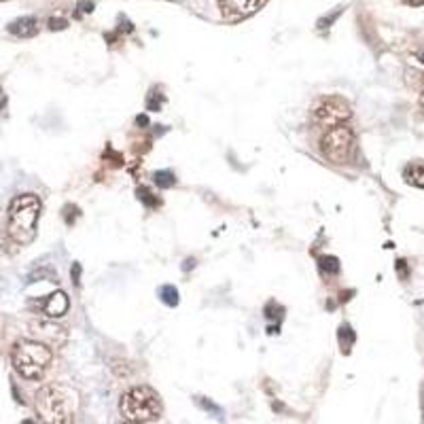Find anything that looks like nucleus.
<instances>
[{
    "label": "nucleus",
    "mask_w": 424,
    "mask_h": 424,
    "mask_svg": "<svg viewBox=\"0 0 424 424\" xmlns=\"http://www.w3.org/2000/svg\"><path fill=\"white\" fill-rule=\"evenodd\" d=\"M403 176H406V180H408L410 185L424 189V161H412V163L406 168Z\"/></svg>",
    "instance_id": "9d476101"
},
{
    "label": "nucleus",
    "mask_w": 424,
    "mask_h": 424,
    "mask_svg": "<svg viewBox=\"0 0 424 424\" xmlns=\"http://www.w3.org/2000/svg\"><path fill=\"white\" fill-rule=\"evenodd\" d=\"M352 117V109L350 104L339 98V96H327L320 98L314 107H312V119L314 124H318L320 128H335L346 124Z\"/></svg>",
    "instance_id": "423d86ee"
},
{
    "label": "nucleus",
    "mask_w": 424,
    "mask_h": 424,
    "mask_svg": "<svg viewBox=\"0 0 424 424\" xmlns=\"http://www.w3.org/2000/svg\"><path fill=\"white\" fill-rule=\"evenodd\" d=\"M126 424H141V423H130V420H128V423H126Z\"/></svg>",
    "instance_id": "412c9836"
},
{
    "label": "nucleus",
    "mask_w": 424,
    "mask_h": 424,
    "mask_svg": "<svg viewBox=\"0 0 424 424\" xmlns=\"http://www.w3.org/2000/svg\"><path fill=\"white\" fill-rule=\"evenodd\" d=\"M161 94H151V100L146 102V107L151 109V111H159V107H161Z\"/></svg>",
    "instance_id": "4468645a"
},
{
    "label": "nucleus",
    "mask_w": 424,
    "mask_h": 424,
    "mask_svg": "<svg viewBox=\"0 0 424 424\" xmlns=\"http://www.w3.org/2000/svg\"><path fill=\"white\" fill-rule=\"evenodd\" d=\"M420 107L424 109V85H423V92H420Z\"/></svg>",
    "instance_id": "a211bd4d"
},
{
    "label": "nucleus",
    "mask_w": 424,
    "mask_h": 424,
    "mask_svg": "<svg viewBox=\"0 0 424 424\" xmlns=\"http://www.w3.org/2000/svg\"><path fill=\"white\" fill-rule=\"evenodd\" d=\"M92 9H94V4H92V2H81V4L77 6V17H79L81 13H89Z\"/></svg>",
    "instance_id": "dca6fc26"
},
{
    "label": "nucleus",
    "mask_w": 424,
    "mask_h": 424,
    "mask_svg": "<svg viewBox=\"0 0 424 424\" xmlns=\"http://www.w3.org/2000/svg\"><path fill=\"white\" fill-rule=\"evenodd\" d=\"M34 410L45 424H72L77 412V395L62 384H49L36 393Z\"/></svg>",
    "instance_id": "f257e3e1"
},
{
    "label": "nucleus",
    "mask_w": 424,
    "mask_h": 424,
    "mask_svg": "<svg viewBox=\"0 0 424 424\" xmlns=\"http://www.w3.org/2000/svg\"><path fill=\"white\" fill-rule=\"evenodd\" d=\"M40 217V200L34 193H21L13 197L6 217V234L17 244H30L36 236V223Z\"/></svg>",
    "instance_id": "f03ea898"
},
{
    "label": "nucleus",
    "mask_w": 424,
    "mask_h": 424,
    "mask_svg": "<svg viewBox=\"0 0 424 424\" xmlns=\"http://www.w3.org/2000/svg\"><path fill=\"white\" fill-rule=\"evenodd\" d=\"M155 183H157L159 187L168 189V187H172L176 180H174V174L165 170V172H157V174H155Z\"/></svg>",
    "instance_id": "f8f14e48"
},
{
    "label": "nucleus",
    "mask_w": 424,
    "mask_h": 424,
    "mask_svg": "<svg viewBox=\"0 0 424 424\" xmlns=\"http://www.w3.org/2000/svg\"><path fill=\"white\" fill-rule=\"evenodd\" d=\"M15 371L26 380H40L51 363V350L49 346L34 342V339H21L15 344L11 354Z\"/></svg>",
    "instance_id": "7ed1b4c3"
},
{
    "label": "nucleus",
    "mask_w": 424,
    "mask_h": 424,
    "mask_svg": "<svg viewBox=\"0 0 424 424\" xmlns=\"http://www.w3.org/2000/svg\"><path fill=\"white\" fill-rule=\"evenodd\" d=\"M68 308H70L68 295H66L64 290H55V293H51V295L45 299V303H43V314H45L47 318H60V316H64V314L68 312Z\"/></svg>",
    "instance_id": "6e6552de"
},
{
    "label": "nucleus",
    "mask_w": 424,
    "mask_h": 424,
    "mask_svg": "<svg viewBox=\"0 0 424 424\" xmlns=\"http://www.w3.org/2000/svg\"><path fill=\"white\" fill-rule=\"evenodd\" d=\"M159 295H161V301L168 303V305H172V308L178 303V293H176V288L170 286V284L161 286V288H159Z\"/></svg>",
    "instance_id": "9b49d317"
},
{
    "label": "nucleus",
    "mask_w": 424,
    "mask_h": 424,
    "mask_svg": "<svg viewBox=\"0 0 424 424\" xmlns=\"http://www.w3.org/2000/svg\"><path fill=\"white\" fill-rule=\"evenodd\" d=\"M21 424H34V423H32V420H23V423H21Z\"/></svg>",
    "instance_id": "6ab92c4d"
},
{
    "label": "nucleus",
    "mask_w": 424,
    "mask_h": 424,
    "mask_svg": "<svg viewBox=\"0 0 424 424\" xmlns=\"http://www.w3.org/2000/svg\"><path fill=\"white\" fill-rule=\"evenodd\" d=\"M66 26H68L66 19H49V28L51 30H64Z\"/></svg>",
    "instance_id": "2eb2a0df"
},
{
    "label": "nucleus",
    "mask_w": 424,
    "mask_h": 424,
    "mask_svg": "<svg viewBox=\"0 0 424 424\" xmlns=\"http://www.w3.org/2000/svg\"><path fill=\"white\" fill-rule=\"evenodd\" d=\"M9 32L17 38H30L38 32V21L34 17H19L9 23Z\"/></svg>",
    "instance_id": "1a4fd4ad"
},
{
    "label": "nucleus",
    "mask_w": 424,
    "mask_h": 424,
    "mask_svg": "<svg viewBox=\"0 0 424 424\" xmlns=\"http://www.w3.org/2000/svg\"><path fill=\"white\" fill-rule=\"evenodd\" d=\"M320 270H322V272H329V274H335V272L339 270L337 259H335V257H322V259H320Z\"/></svg>",
    "instance_id": "ddd939ff"
},
{
    "label": "nucleus",
    "mask_w": 424,
    "mask_h": 424,
    "mask_svg": "<svg viewBox=\"0 0 424 424\" xmlns=\"http://www.w3.org/2000/svg\"><path fill=\"white\" fill-rule=\"evenodd\" d=\"M320 153L331 163H348L354 153V132L346 124L329 128L320 141Z\"/></svg>",
    "instance_id": "39448f33"
},
{
    "label": "nucleus",
    "mask_w": 424,
    "mask_h": 424,
    "mask_svg": "<svg viewBox=\"0 0 424 424\" xmlns=\"http://www.w3.org/2000/svg\"><path fill=\"white\" fill-rule=\"evenodd\" d=\"M121 414L130 423H155L159 420L163 406L159 395L148 386H136L121 397Z\"/></svg>",
    "instance_id": "20e7f679"
},
{
    "label": "nucleus",
    "mask_w": 424,
    "mask_h": 424,
    "mask_svg": "<svg viewBox=\"0 0 424 424\" xmlns=\"http://www.w3.org/2000/svg\"><path fill=\"white\" fill-rule=\"evenodd\" d=\"M225 17L229 19H242V17H249L253 13H257L266 0H219Z\"/></svg>",
    "instance_id": "0eeeda50"
},
{
    "label": "nucleus",
    "mask_w": 424,
    "mask_h": 424,
    "mask_svg": "<svg viewBox=\"0 0 424 424\" xmlns=\"http://www.w3.org/2000/svg\"><path fill=\"white\" fill-rule=\"evenodd\" d=\"M420 62H423V64H424V51H423V53H420Z\"/></svg>",
    "instance_id": "aec40b11"
},
{
    "label": "nucleus",
    "mask_w": 424,
    "mask_h": 424,
    "mask_svg": "<svg viewBox=\"0 0 424 424\" xmlns=\"http://www.w3.org/2000/svg\"><path fill=\"white\" fill-rule=\"evenodd\" d=\"M0 2H2V0H0Z\"/></svg>",
    "instance_id": "4be33fe9"
},
{
    "label": "nucleus",
    "mask_w": 424,
    "mask_h": 424,
    "mask_svg": "<svg viewBox=\"0 0 424 424\" xmlns=\"http://www.w3.org/2000/svg\"><path fill=\"white\" fill-rule=\"evenodd\" d=\"M406 4H410V6H423L424 0H403Z\"/></svg>",
    "instance_id": "f3484780"
}]
</instances>
